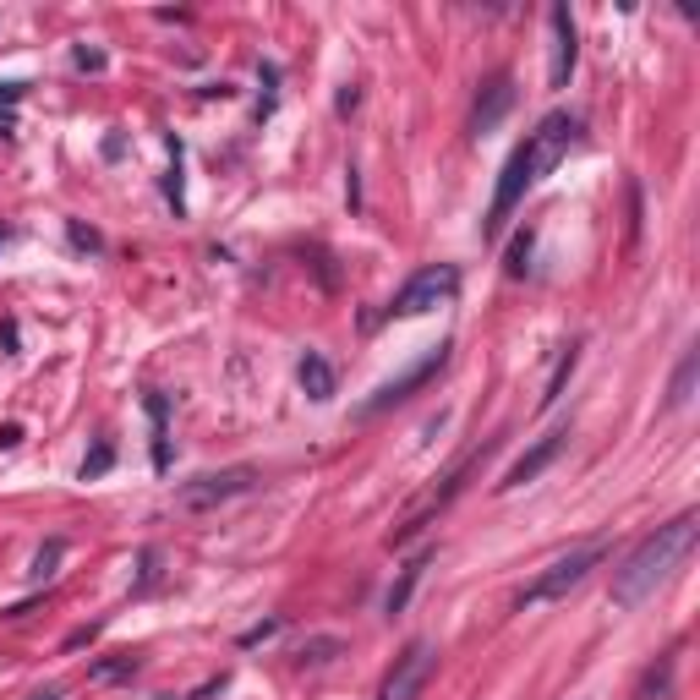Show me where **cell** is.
<instances>
[{
    "mask_svg": "<svg viewBox=\"0 0 700 700\" xmlns=\"http://www.w3.org/2000/svg\"><path fill=\"white\" fill-rule=\"evenodd\" d=\"M28 700H61V690H39V695H28Z\"/></svg>",
    "mask_w": 700,
    "mask_h": 700,
    "instance_id": "484cf974",
    "label": "cell"
},
{
    "mask_svg": "<svg viewBox=\"0 0 700 700\" xmlns=\"http://www.w3.org/2000/svg\"><path fill=\"white\" fill-rule=\"evenodd\" d=\"M515 110V77L509 72H498V77H487V88L476 93V110H471V132L482 137V132H498V121Z\"/></svg>",
    "mask_w": 700,
    "mask_h": 700,
    "instance_id": "ba28073f",
    "label": "cell"
},
{
    "mask_svg": "<svg viewBox=\"0 0 700 700\" xmlns=\"http://www.w3.org/2000/svg\"><path fill=\"white\" fill-rule=\"evenodd\" d=\"M159 700H170V695H159Z\"/></svg>",
    "mask_w": 700,
    "mask_h": 700,
    "instance_id": "4316f807",
    "label": "cell"
},
{
    "mask_svg": "<svg viewBox=\"0 0 700 700\" xmlns=\"http://www.w3.org/2000/svg\"><path fill=\"white\" fill-rule=\"evenodd\" d=\"M454 290H460V268H454V263H433V268H422V274L405 279V290L389 301V318H422V312L454 301Z\"/></svg>",
    "mask_w": 700,
    "mask_h": 700,
    "instance_id": "277c9868",
    "label": "cell"
},
{
    "mask_svg": "<svg viewBox=\"0 0 700 700\" xmlns=\"http://www.w3.org/2000/svg\"><path fill=\"white\" fill-rule=\"evenodd\" d=\"M296 383H301V394H307V400H318V405H323V400H334V367L318 356V350H307V356H301Z\"/></svg>",
    "mask_w": 700,
    "mask_h": 700,
    "instance_id": "8fae6325",
    "label": "cell"
},
{
    "mask_svg": "<svg viewBox=\"0 0 700 700\" xmlns=\"http://www.w3.org/2000/svg\"><path fill=\"white\" fill-rule=\"evenodd\" d=\"M148 422H154V471H170V405L165 394H148Z\"/></svg>",
    "mask_w": 700,
    "mask_h": 700,
    "instance_id": "7c38bea8",
    "label": "cell"
},
{
    "mask_svg": "<svg viewBox=\"0 0 700 700\" xmlns=\"http://www.w3.org/2000/svg\"><path fill=\"white\" fill-rule=\"evenodd\" d=\"M279 635V618H263V624H252L247 635H241V651H252V646H263V640H274Z\"/></svg>",
    "mask_w": 700,
    "mask_h": 700,
    "instance_id": "d6986e66",
    "label": "cell"
},
{
    "mask_svg": "<svg viewBox=\"0 0 700 700\" xmlns=\"http://www.w3.org/2000/svg\"><path fill=\"white\" fill-rule=\"evenodd\" d=\"M531 247H536L531 230H520V236L509 241V274H525V268H531V263H525V258H531Z\"/></svg>",
    "mask_w": 700,
    "mask_h": 700,
    "instance_id": "ac0fdd59",
    "label": "cell"
},
{
    "mask_svg": "<svg viewBox=\"0 0 700 700\" xmlns=\"http://www.w3.org/2000/svg\"><path fill=\"white\" fill-rule=\"evenodd\" d=\"M575 361H580V350H575V345H564V356H558V372L547 378V394H542V405H553L558 394H564V383H569V372H575Z\"/></svg>",
    "mask_w": 700,
    "mask_h": 700,
    "instance_id": "2e32d148",
    "label": "cell"
},
{
    "mask_svg": "<svg viewBox=\"0 0 700 700\" xmlns=\"http://www.w3.org/2000/svg\"><path fill=\"white\" fill-rule=\"evenodd\" d=\"M329 651H340V640H312L301 646V662H329Z\"/></svg>",
    "mask_w": 700,
    "mask_h": 700,
    "instance_id": "ffe728a7",
    "label": "cell"
},
{
    "mask_svg": "<svg viewBox=\"0 0 700 700\" xmlns=\"http://www.w3.org/2000/svg\"><path fill=\"white\" fill-rule=\"evenodd\" d=\"M443 361H449V345H438V350H433V356H427V361H416V367L405 372V378L383 383V389H378V394H372V400H367V411H383V405H400V400H405V394H411V389H422V383L433 378V372L443 367Z\"/></svg>",
    "mask_w": 700,
    "mask_h": 700,
    "instance_id": "30bf717a",
    "label": "cell"
},
{
    "mask_svg": "<svg viewBox=\"0 0 700 700\" xmlns=\"http://www.w3.org/2000/svg\"><path fill=\"white\" fill-rule=\"evenodd\" d=\"M673 695V657H662L657 668H646V679H640L635 700H668Z\"/></svg>",
    "mask_w": 700,
    "mask_h": 700,
    "instance_id": "9a60e30c",
    "label": "cell"
},
{
    "mask_svg": "<svg viewBox=\"0 0 700 700\" xmlns=\"http://www.w3.org/2000/svg\"><path fill=\"white\" fill-rule=\"evenodd\" d=\"M427 564H433V553H416L411 564L400 569V580H394V586H389V597H383V608H389V613H405V602H411V591H416V580H422V569H427Z\"/></svg>",
    "mask_w": 700,
    "mask_h": 700,
    "instance_id": "4fadbf2b",
    "label": "cell"
},
{
    "mask_svg": "<svg viewBox=\"0 0 700 700\" xmlns=\"http://www.w3.org/2000/svg\"><path fill=\"white\" fill-rule=\"evenodd\" d=\"M55 558H61V542H50V547H44V553H39V564H33V575H50V569H55Z\"/></svg>",
    "mask_w": 700,
    "mask_h": 700,
    "instance_id": "603a6c76",
    "label": "cell"
},
{
    "mask_svg": "<svg viewBox=\"0 0 700 700\" xmlns=\"http://www.w3.org/2000/svg\"><path fill=\"white\" fill-rule=\"evenodd\" d=\"M608 558V542H586V547H575L569 558H558V564H547L542 575L531 580V586L520 591V608H542V602H558V597H569V591L580 586V580L591 575V569Z\"/></svg>",
    "mask_w": 700,
    "mask_h": 700,
    "instance_id": "3957f363",
    "label": "cell"
},
{
    "mask_svg": "<svg viewBox=\"0 0 700 700\" xmlns=\"http://www.w3.org/2000/svg\"><path fill=\"white\" fill-rule=\"evenodd\" d=\"M427 673H433V646H427V640H411V646L394 657V668L383 673L378 700H411L427 684Z\"/></svg>",
    "mask_w": 700,
    "mask_h": 700,
    "instance_id": "8992f818",
    "label": "cell"
},
{
    "mask_svg": "<svg viewBox=\"0 0 700 700\" xmlns=\"http://www.w3.org/2000/svg\"><path fill=\"white\" fill-rule=\"evenodd\" d=\"M0 99H6V104H11V99H22V83H0Z\"/></svg>",
    "mask_w": 700,
    "mask_h": 700,
    "instance_id": "d4e9b609",
    "label": "cell"
},
{
    "mask_svg": "<svg viewBox=\"0 0 700 700\" xmlns=\"http://www.w3.org/2000/svg\"><path fill=\"white\" fill-rule=\"evenodd\" d=\"M0 241H6V236H0Z\"/></svg>",
    "mask_w": 700,
    "mask_h": 700,
    "instance_id": "83f0119b",
    "label": "cell"
},
{
    "mask_svg": "<svg viewBox=\"0 0 700 700\" xmlns=\"http://www.w3.org/2000/svg\"><path fill=\"white\" fill-rule=\"evenodd\" d=\"M575 55H580L575 17H569V6H553V88H569V77H575Z\"/></svg>",
    "mask_w": 700,
    "mask_h": 700,
    "instance_id": "9c48e42d",
    "label": "cell"
},
{
    "mask_svg": "<svg viewBox=\"0 0 700 700\" xmlns=\"http://www.w3.org/2000/svg\"><path fill=\"white\" fill-rule=\"evenodd\" d=\"M252 482H258L252 465H225V471H208V476H197V482H186L181 493H175V504L203 515V509H219V504H230V498L252 493Z\"/></svg>",
    "mask_w": 700,
    "mask_h": 700,
    "instance_id": "5b68a950",
    "label": "cell"
},
{
    "mask_svg": "<svg viewBox=\"0 0 700 700\" xmlns=\"http://www.w3.org/2000/svg\"><path fill=\"white\" fill-rule=\"evenodd\" d=\"M575 143H580V115L553 110V115H542V121H536V132L525 137V148H515V154H509V165H504V175H498L493 208H487V236H498V230H504V219L520 208V197L531 192L547 170L564 165Z\"/></svg>",
    "mask_w": 700,
    "mask_h": 700,
    "instance_id": "6da1fadb",
    "label": "cell"
},
{
    "mask_svg": "<svg viewBox=\"0 0 700 700\" xmlns=\"http://www.w3.org/2000/svg\"><path fill=\"white\" fill-rule=\"evenodd\" d=\"M17 443H22V427H17V422L0 427V449H17Z\"/></svg>",
    "mask_w": 700,
    "mask_h": 700,
    "instance_id": "cb8c5ba5",
    "label": "cell"
},
{
    "mask_svg": "<svg viewBox=\"0 0 700 700\" xmlns=\"http://www.w3.org/2000/svg\"><path fill=\"white\" fill-rule=\"evenodd\" d=\"M110 465H115V449H110V443H93V454L83 460V471H77V476H83V482H99Z\"/></svg>",
    "mask_w": 700,
    "mask_h": 700,
    "instance_id": "e0dca14e",
    "label": "cell"
},
{
    "mask_svg": "<svg viewBox=\"0 0 700 700\" xmlns=\"http://www.w3.org/2000/svg\"><path fill=\"white\" fill-rule=\"evenodd\" d=\"M72 247H83V252H99V236H93V230H83V225L72 219Z\"/></svg>",
    "mask_w": 700,
    "mask_h": 700,
    "instance_id": "7402d4cb",
    "label": "cell"
},
{
    "mask_svg": "<svg viewBox=\"0 0 700 700\" xmlns=\"http://www.w3.org/2000/svg\"><path fill=\"white\" fill-rule=\"evenodd\" d=\"M695 372H700V356H695V350H684L679 372H673V383H668V411H684V405H690V394H695Z\"/></svg>",
    "mask_w": 700,
    "mask_h": 700,
    "instance_id": "5bb4252c",
    "label": "cell"
},
{
    "mask_svg": "<svg viewBox=\"0 0 700 700\" xmlns=\"http://www.w3.org/2000/svg\"><path fill=\"white\" fill-rule=\"evenodd\" d=\"M695 536H700L695 515H679V520L657 525V536H646V542L624 558V569L613 575V608H640V602H646L651 591L695 553Z\"/></svg>",
    "mask_w": 700,
    "mask_h": 700,
    "instance_id": "7a4b0ae2",
    "label": "cell"
},
{
    "mask_svg": "<svg viewBox=\"0 0 700 700\" xmlns=\"http://www.w3.org/2000/svg\"><path fill=\"white\" fill-rule=\"evenodd\" d=\"M564 443H569V427H558V433H547V438H536L531 449L520 454L515 465H509V476L504 482H498V493H515V487H525V482H536V476L547 471V465L558 460V454H564Z\"/></svg>",
    "mask_w": 700,
    "mask_h": 700,
    "instance_id": "52a82bcc",
    "label": "cell"
},
{
    "mask_svg": "<svg viewBox=\"0 0 700 700\" xmlns=\"http://www.w3.org/2000/svg\"><path fill=\"white\" fill-rule=\"evenodd\" d=\"M77 66H83V72H104V50H88L83 44V50H77Z\"/></svg>",
    "mask_w": 700,
    "mask_h": 700,
    "instance_id": "44dd1931",
    "label": "cell"
}]
</instances>
